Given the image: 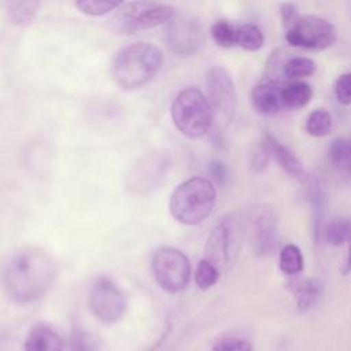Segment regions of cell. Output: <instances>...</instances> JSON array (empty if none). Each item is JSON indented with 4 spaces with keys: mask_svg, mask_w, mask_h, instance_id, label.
Wrapping results in <instances>:
<instances>
[{
    "mask_svg": "<svg viewBox=\"0 0 351 351\" xmlns=\"http://www.w3.org/2000/svg\"><path fill=\"white\" fill-rule=\"evenodd\" d=\"M58 271L56 261L47 251L23 248L7 261L3 269V285L14 302L30 303L51 288Z\"/></svg>",
    "mask_w": 351,
    "mask_h": 351,
    "instance_id": "1",
    "label": "cell"
},
{
    "mask_svg": "<svg viewBox=\"0 0 351 351\" xmlns=\"http://www.w3.org/2000/svg\"><path fill=\"white\" fill-rule=\"evenodd\" d=\"M162 51L151 43H133L119 49L111 63L114 81L126 90L148 84L160 70Z\"/></svg>",
    "mask_w": 351,
    "mask_h": 351,
    "instance_id": "2",
    "label": "cell"
},
{
    "mask_svg": "<svg viewBox=\"0 0 351 351\" xmlns=\"http://www.w3.org/2000/svg\"><path fill=\"white\" fill-rule=\"evenodd\" d=\"M217 192L213 182L203 177H192L181 182L171 193L169 210L171 217L184 225L203 222L215 206Z\"/></svg>",
    "mask_w": 351,
    "mask_h": 351,
    "instance_id": "3",
    "label": "cell"
},
{
    "mask_svg": "<svg viewBox=\"0 0 351 351\" xmlns=\"http://www.w3.org/2000/svg\"><path fill=\"white\" fill-rule=\"evenodd\" d=\"M245 237V218L236 213L221 217L213 226L204 247L206 258L219 271L229 270L237 261Z\"/></svg>",
    "mask_w": 351,
    "mask_h": 351,
    "instance_id": "4",
    "label": "cell"
},
{
    "mask_svg": "<svg viewBox=\"0 0 351 351\" xmlns=\"http://www.w3.org/2000/svg\"><path fill=\"white\" fill-rule=\"evenodd\" d=\"M170 114L178 132L189 138L204 136L213 125L207 97L197 88L180 90L171 103Z\"/></svg>",
    "mask_w": 351,
    "mask_h": 351,
    "instance_id": "5",
    "label": "cell"
},
{
    "mask_svg": "<svg viewBox=\"0 0 351 351\" xmlns=\"http://www.w3.org/2000/svg\"><path fill=\"white\" fill-rule=\"evenodd\" d=\"M177 11L173 5L152 1L121 3L111 18L112 29L121 34H133L169 23Z\"/></svg>",
    "mask_w": 351,
    "mask_h": 351,
    "instance_id": "6",
    "label": "cell"
},
{
    "mask_svg": "<svg viewBox=\"0 0 351 351\" xmlns=\"http://www.w3.org/2000/svg\"><path fill=\"white\" fill-rule=\"evenodd\" d=\"M151 269L158 285L170 293L181 292L191 280L188 256L174 247H159L154 251Z\"/></svg>",
    "mask_w": 351,
    "mask_h": 351,
    "instance_id": "7",
    "label": "cell"
},
{
    "mask_svg": "<svg viewBox=\"0 0 351 351\" xmlns=\"http://www.w3.org/2000/svg\"><path fill=\"white\" fill-rule=\"evenodd\" d=\"M206 88L213 125L225 129L236 111V90L229 71L222 66H213L206 75Z\"/></svg>",
    "mask_w": 351,
    "mask_h": 351,
    "instance_id": "8",
    "label": "cell"
},
{
    "mask_svg": "<svg viewBox=\"0 0 351 351\" xmlns=\"http://www.w3.org/2000/svg\"><path fill=\"white\" fill-rule=\"evenodd\" d=\"M287 41L293 47L319 51L336 41V29L321 16H302L288 29Z\"/></svg>",
    "mask_w": 351,
    "mask_h": 351,
    "instance_id": "9",
    "label": "cell"
},
{
    "mask_svg": "<svg viewBox=\"0 0 351 351\" xmlns=\"http://www.w3.org/2000/svg\"><path fill=\"white\" fill-rule=\"evenodd\" d=\"M245 236L255 255L266 256L277 244V218L271 208L255 206L245 217Z\"/></svg>",
    "mask_w": 351,
    "mask_h": 351,
    "instance_id": "10",
    "label": "cell"
},
{
    "mask_svg": "<svg viewBox=\"0 0 351 351\" xmlns=\"http://www.w3.org/2000/svg\"><path fill=\"white\" fill-rule=\"evenodd\" d=\"M92 313L104 324H114L126 311V298L121 288L107 277H99L90 289Z\"/></svg>",
    "mask_w": 351,
    "mask_h": 351,
    "instance_id": "11",
    "label": "cell"
},
{
    "mask_svg": "<svg viewBox=\"0 0 351 351\" xmlns=\"http://www.w3.org/2000/svg\"><path fill=\"white\" fill-rule=\"evenodd\" d=\"M167 47L178 55H192L197 52L203 43L204 34L197 19L191 15H176L166 25Z\"/></svg>",
    "mask_w": 351,
    "mask_h": 351,
    "instance_id": "12",
    "label": "cell"
},
{
    "mask_svg": "<svg viewBox=\"0 0 351 351\" xmlns=\"http://www.w3.org/2000/svg\"><path fill=\"white\" fill-rule=\"evenodd\" d=\"M170 167L169 156L163 154H151L143 156L128 174V188L143 193L155 188Z\"/></svg>",
    "mask_w": 351,
    "mask_h": 351,
    "instance_id": "13",
    "label": "cell"
},
{
    "mask_svg": "<svg viewBox=\"0 0 351 351\" xmlns=\"http://www.w3.org/2000/svg\"><path fill=\"white\" fill-rule=\"evenodd\" d=\"M281 90L282 86L280 85L278 81L273 78H265L259 84H256L252 89L251 99L254 107L266 115L274 114L280 111L282 107V100H281Z\"/></svg>",
    "mask_w": 351,
    "mask_h": 351,
    "instance_id": "14",
    "label": "cell"
},
{
    "mask_svg": "<svg viewBox=\"0 0 351 351\" xmlns=\"http://www.w3.org/2000/svg\"><path fill=\"white\" fill-rule=\"evenodd\" d=\"M265 149L274 158V160L280 165V167L287 171L295 180L304 182L307 181V173L302 165V162L280 141H277L273 136H266L265 138Z\"/></svg>",
    "mask_w": 351,
    "mask_h": 351,
    "instance_id": "15",
    "label": "cell"
},
{
    "mask_svg": "<svg viewBox=\"0 0 351 351\" xmlns=\"http://www.w3.org/2000/svg\"><path fill=\"white\" fill-rule=\"evenodd\" d=\"M25 351H62V340L49 326L37 325L26 337Z\"/></svg>",
    "mask_w": 351,
    "mask_h": 351,
    "instance_id": "16",
    "label": "cell"
},
{
    "mask_svg": "<svg viewBox=\"0 0 351 351\" xmlns=\"http://www.w3.org/2000/svg\"><path fill=\"white\" fill-rule=\"evenodd\" d=\"M311 211H313V229L315 240H321L325 228V213H326V195L318 180H313L308 189Z\"/></svg>",
    "mask_w": 351,
    "mask_h": 351,
    "instance_id": "17",
    "label": "cell"
},
{
    "mask_svg": "<svg viewBox=\"0 0 351 351\" xmlns=\"http://www.w3.org/2000/svg\"><path fill=\"white\" fill-rule=\"evenodd\" d=\"M328 152L336 171L351 181V138L341 137L333 140Z\"/></svg>",
    "mask_w": 351,
    "mask_h": 351,
    "instance_id": "18",
    "label": "cell"
},
{
    "mask_svg": "<svg viewBox=\"0 0 351 351\" xmlns=\"http://www.w3.org/2000/svg\"><path fill=\"white\" fill-rule=\"evenodd\" d=\"M311 95H313L311 88L306 82L296 81V82L288 84L282 86V90H281L282 107L300 108L310 101Z\"/></svg>",
    "mask_w": 351,
    "mask_h": 351,
    "instance_id": "19",
    "label": "cell"
},
{
    "mask_svg": "<svg viewBox=\"0 0 351 351\" xmlns=\"http://www.w3.org/2000/svg\"><path fill=\"white\" fill-rule=\"evenodd\" d=\"M292 292L295 293L298 307L300 310H308L318 302L319 285L311 278L299 280L293 282Z\"/></svg>",
    "mask_w": 351,
    "mask_h": 351,
    "instance_id": "20",
    "label": "cell"
},
{
    "mask_svg": "<svg viewBox=\"0 0 351 351\" xmlns=\"http://www.w3.org/2000/svg\"><path fill=\"white\" fill-rule=\"evenodd\" d=\"M325 240L332 245H341L351 239V221L347 218H333L324 228Z\"/></svg>",
    "mask_w": 351,
    "mask_h": 351,
    "instance_id": "21",
    "label": "cell"
},
{
    "mask_svg": "<svg viewBox=\"0 0 351 351\" xmlns=\"http://www.w3.org/2000/svg\"><path fill=\"white\" fill-rule=\"evenodd\" d=\"M263 33L254 23L236 26V45L245 51H258L263 45Z\"/></svg>",
    "mask_w": 351,
    "mask_h": 351,
    "instance_id": "22",
    "label": "cell"
},
{
    "mask_svg": "<svg viewBox=\"0 0 351 351\" xmlns=\"http://www.w3.org/2000/svg\"><path fill=\"white\" fill-rule=\"evenodd\" d=\"M40 8L37 1H11L8 3L10 19L19 26H27L36 18Z\"/></svg>",
    "mask_w": 351,
    "mask_h": 351,
    "instance_id": "23",
    "label": "cell"
},
{
    "mask_svg": "<svg viewBox=\"0 0 351 351\" xmlns=\"http://www.w3.org/2000/svg\"><path fill=\"white\" fill-rule=\"evenodd\" d=\"M280 269L284 274L296 276L303 269V256L295 244H287L281 248L280 258H278Z\"/></svg>",
    "mask_w": 351,
    "mask_h": 351,
    "instance_id": "24",
    "label": "cell"
},
{
    "mask_svg": "<svg viewBox=\"0 0 351 351\" xmlns=\"http://www.w3.org/2000/svg\"><path fill=\"white\" fill-rule=\"evenodd\" d=\"M306 129L311 136L322 137L332 130V117L328 111L319 108L310 112L306 119Z\"/></svg>",
    "mask_w": 351,
    "mask_h": 351,
    "instance_id": "25",
    "label": "cell"
},
{
    "mask_svg": "<svg viewBox=\"0 0 351 351\" xmlns=\"http://www.w3.org/2000/svg\"><path fill=\"white\" fill-rule=\"evenodd\" d=\"M211 37L217 45L230 48L236 45V26L223 19L217 21L211 26Z\"/></svg>",
    "mask_w": 351,
    "mask_h": 351,
    "instance_id": "26",
    "label": "cell"
},
{
    "mask_svg": "<svg viewBox=\"0 0 351 351\" xmlns=\"http://www.w3.org/2000/svg\"><path fill=\"white\" fill-rule=\"evenodd\" d=\"M221 271L207 259H202L195 270V282L200 289H208L218 281Z\"/></svg>",
    "mask_w": 351,
    "mask_h": 351,
    "instance_id": "27",
    "label": "cell"
},
{
    "mask_svg": "<svg viewBox=\"0 0 351 351\" xmlns=\"http://www.w3.org/2000/svg\"><path fill=\"white\" fill-rule=\"evenodd\" d=\"M282 70L291 80L308 77L315 71V63L308 58H292L285 62Z\"/></svg>",
    "mask_w": 351,
    "mask_h": 351,
    "instance_id": "28",
    "label": "cell"
},
{
    "mask_svg": "<svg viewBox=\"0 0 351 351\" xmlns=\"http://www.w3.org/2000/svg\"><path fill=\"white\" fill-rule=\"evenodd\" d=\"M74 5L82 14L90 16H101L111 11H115L121 3L119 1H96V0H80L75 1Z\"/></svg>",
    "mask_w": 351,
    "mask_h": 351,
    "instance_id": "29",
    "label": "cell"
},
{
    "mask_svg": "<svg viewBox=\"0 0 351 351\" xmlns=\"http://www.w3.org/2000/svg\"><path fill=\"white\" fill-rule=\"evenodd\" d=\"M335 95L340 104H351V73L341 74L335 84Z\"/></svg>",
    "mask_w": 351,
    "mask_h": 351,
    "instance_id": "30",
    "label": "cell"
},
{
    "mask_svg": "<svg viewBox=\"0 0 351 351\" xmlns=\"http://www.w3.org/2000/svg\"><path fill=\"white\" fill-rule=\"evenodd\" d=\"M213 351H252V347L248 341L243 339H236V337H228L221 341H218Z\"/></svg>",
    "mask_w": 351,
    "mask_h": 351,
    "instance_id": "31",
    "label": "cell"
},
{
    "mask_svg": "<svg viewBox=\"0 0 351 351\" xmlns=\"http://www.w3.org/2000/svg\"><path fill=\"white\" fill-rule=\"evenodd\" d=\"M208 171L211 177L219 184L225 182V180L228 178V167L221 160H213L208 166Z\"/></svg>",
    "mask_w": 351,
    "mask_h": 351,
    "instance_id": "32",
    "label": "cell"
},
{
    "mask_svg": "<svg viewBox=\"0 0 351 351\" xmlns=\"http://www.w3.org/2000/svg\"><path fill=\"white\" fill-rule=\"evenodd\" d=\"M281 16H282V22L287 26V29H289L299 19L296 7L291 3H285L281 5Z\"/></svg>",
    "mask_w": 351,
    "mask_h": 351,
    "instance_id": "33",
    "label": "cell"
},
{
    "mask_svg": "<svg viewBox=\"0 0 351 351\" xmlns=\"http://www.w3.org/2000/svg\"><path fill=\"white\" fill-rule=\"evenodd\" d=\"M71 351H96V350L90 347V344L88 343V340H86L84 336L77 335V336H74V339H73Z\"/></svg>",
    "mask_w": 351,
    "mask_h": 351,
    "instance_id": "34",
    "label": "cell"
},
{
    "mask_svg": "<svg viewBox=\"0 0 351 351\" xmlns=\"http://www.w3.org/2000/svg\"><path fill=\"white\" fill-rule=\"evenodd\" d=\"M350 271H351V239L348 241V251H347V255H346V261L343 263L341 273L343 274H348Z\"/></svg>",
    "mask_w": 351,
    "mask_h": 351,
    "instance_id": "35",
    "label": "cell"
}]
</instances>
